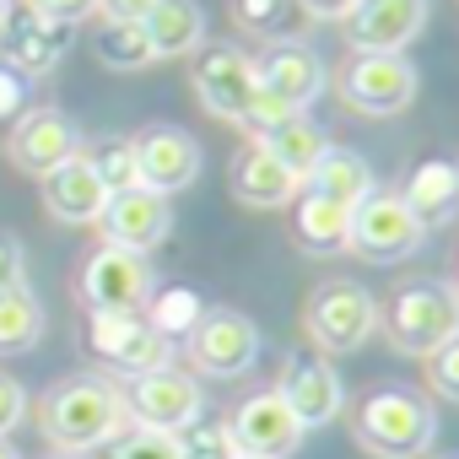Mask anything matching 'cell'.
<instances>
[{"mask_svg": "<svg viewBox=\"0 0 459 459\" xmlns=\"http://www.w3.org/2000/svg\"><path fill=\"white\" fill-rule=\"evenodd\" d=\"M39 427L60 454H92V448H108L114 437H125L135 421H130V405H125L119 384H108L98 373H82V378H65L44 394Z\"/></svg>", "mask_w": 459, "mask_h": 459, "instance_id": "6da1fadb", "label": "cell"}, {"mask_svg": "<svg viewBox=\"0 0 459 459\" xmlns=\"http://www.w3.org/2000/svg\"><path fill=\"white\" fill-rule=\"evenodd\" d=\"M351 437L373 459H421L437 437V416L416 389H373L351 416Z\"/></svg>", "mask_w": 459, "mask_h": 459, "instance_id": "7a4b0ae2", "label": "cell"}, {"mask_svg": "<svg viewBox=\"0 0 459 459\" xmlns=\"http://www.w3.org/2000/svg\"><path fill=\"white\" fill-rule=\"evenodd\" d=\"M394 351L405 357H432L443 341L459 335V292L448 281H411L389 298V308H378Z\"/></svg>", "mask_w": 459, "mask_h": 459, "instance_id": "3957f363", "label": "cell"}, {"mask_svg": "<svg viewBox=\"0 0 459 459\" xmlns=\"http://www.w3.org/2000/svg\"><path fill=\"white\" fill-rule=\"evenodd\" d=\"M87 346H92V357H103L125 378H141V373H157L173 362V341H162L141 308H92Z\"/></svg>", "mask_w": 459, "mask_h": 459, "instance_id": "277c9868", "label": "cell"}, {"mask_svg": "<svg viewBox=\"0 0 459 459\" xmlns=\"http://www.w3.org/2000/svg\"><path fill=\"white\" fill-rule=\"evenodd\" d=\"M427 244V227L411 216V205L389 189H373L362 205H351V255L373 260V265H400Z\"/></svg>", "mask_w": 459, "mask_h": 459, "instance_id": "5b68a950", "label": "cell"}, {"mask_svg": "<svg viewBox=\"0 0 459 459\" xmlns=\"http://www.w3.org/2000/svg\"><path fill=\"white\" fill-rule=\"evenodd\" d=\"M184 351L205 378H244L260 362V330L238 308H205L200 325L184 335Z\"/></svg>", "mask_w": 459, "mask_h": 459, "instance_id": "8992f818", "label": "cell"}, {"mask_svg": "<svg viewBox=\"0 0 459 459\" xmlns=\"http://www.w3.org/2000/svg\"><path fill=\"white\" fill-rule=\"evenodd\" d=\"M303 325H308L319 351H357L378 330V303H373V292L362 281H325L308 298Z\"/></svg>", "mask_w": 459, "mask_h": 459, "instance_id": "52a82bcc", "label": "cell"}, {"mask_svg": "<svg viewBox=\"0 0 459 459\" xmlns=\"http://www.w3.org/2000/svg\"><path fill=\"white\" fill-rule=\"evenodd\" d=\"M125 405H130V421H135V427H152V432H184L189 421H200L205 394H200L195 373H184V368L168 362V368H157V373L130 378Z\"/></svg>", "mask_w": 459, "mask_h": 459, "instance_id": "ba28073f", "label": "cell"}, {"mask_svg": "<svg viewBox=\"0 0 459 459\" xmlns=\"http://www.w3.org/2000/svg\"><path fill=\"white\" fill-rule=\"evenodd\" d=\"M346 103L368 119H389L416 98V65L405 55H357L346 65Z\"/></svg>", "mask_w": 459, "mask_h": 459, "instance_id": "9c48e42d", "label": "cell"}, {"mask_svg": "<svg viewBox=\"0 0 459 459\" xmlns=\"http://www.w3.org/2000/svg\"><path fill=\"white\" fill-rule=\"evenodd\" d=\"M98 233H103V244H114V249L152 255V249L168 244V233H173V205H168V195H152V189L108 195V205H103V216H98Z\"/></svg>", "mask_w": 459, "mask_h": 459, "instance_id": "30bf717a", "label": "cell"}, {"mask_svg": "<svg viewBox=\"0 0 459 459\" xmlns=\"http://www.w3.org/2000/svg\"><path fill=\"white\" fill-rule=\"evenodd\" d=\"M76 152H82V130H76V119H65L60 108H28V114H17V125H12V135H6V157H12L22 173H33V178L55 173V168L71 162Z\"/></svg>", "mask_w": 459, "mask_h": 459, "instance_id": "8fae6325", "label": "cell"}, {"mask_svg": "<svg viewBox=\"0 0 459 459\" xmlns=\"http://www.w3.org/2000/svg\"><path fill=\"white\" fill-rule=\"evenodd\" d=\"M276 394L292 405V416L303 421V432L308 427H330L341 416V405H346L341 373L330 368V357H314V351H292L287 357V368L276 378Z\"/></svg>", "mask_w": 459, "mask_h": 459, "instance_id": "7c38bea8", "label": "cell"}, {"mask_svg": "<svg viewBox=\"0 0 459 459\" xmlns=\"http://www.w3.org/2000/svg\"><path fill=\"white\" fill-rule=\"evenodd\" d=\"M152 292H157V276H152L146 255L103 244L82 265V298H87V308H146Z\"/></svg>", "mask_w": 459, "mask_h": 459, "instance_id": "4fadbf2b", "label": "cell"}, {"mask_svg": "<svg viewBox=\"0 0 459 459\" xmlns=\"http://www.w3.org/2000/svg\"><path fill=\"white\" fill-rule=\"evenodd\" d=\"M130 146H135L141 189H152V195H178V189H189L200 178V146L178 125H152Z\"/></svg>", "mask_w": 459, "mask_h": 459, "instance_id": "5bb4252c", "label": "cell"}, {"mask_svg": "<svg viewBox=\"0 0 459 459\" xmlns=\"http://www.w3.org/2000/svg\"><path fill=\"white\" fill-rule=\"evenodd\" d=\"M255 87H260V76H255V60H249L244 49L216 44V49H205V55L195 60V98L205 103V114H216V119H227V125L244 119Z\"/></svg>", "mask_w": 459, "mask_h": 459, "instance_id": "9a60e30c", "label": "cell"}, {"mask_svg": "<svg viewBox=\"0 0 459 459\" xmlns=\"http://www.w3.org/2000/svg\"><path fill=\"white\" fill-rule=\"evenodd\" d=\"M227 427H233L238 454H249V459H287V454L303 443V421L292 416V405H287L276 389L249 394Z\"/></svg>", "mask_w": 459, "mask_h": 459, "instance_id": "2e32d148", "label": "cell"}, {"mask_svg": "<svg viewBox=\"0 0 459 459\" xmlns=\"http://www.w3.org/2000/svg\"><path fill=\"white\" fill-rule=\"evenodd\" d=\"M0 44H6V60L22 71V76H49L60 65V55L71 49V22L39 12V0H28V6L0 22Z\"/></svg>", "mask_w": 459, "mask_h": 459, "instance_id": "e0dca14e", "label": "cell"}, {"mask_svg": "<svg viewBox=\"0 0 459 459\" xmlns=\"http://www.w3.org/2000/svg\"><path fill=\"white\" fill-rule=\"evenodd\" d=\"M427 22V0H357L346 39L357 55H400Z\"/></svg>", "mask_w": 459, "mask_h": 459, "instance_id": "ac0fdd59", "label": "cell"}, {"mask_svg": "<svg viewBox=\"0 0 459 459\" xmlns=\"http://www.w3.org/2000/svg\"><path fill=\"white\" fill-rule=\"evenodd\" d=\"M103 205H108V184L98 178V168H92L87 152H76L71 162H60L55 173H44V211L55 221H65V227H98Z\"/></svg>", "mask_w": 459, "mask_h": 459, "instance_id": "d6986e66", "label": "cell"}, {"mask_svg": "<svg viewBox=\"0 0 459 459\" xmlns=\"http://www.w3.org/2000/svg\"><path fill=\"white\" fill-rule=\"evenodd\" d=\"M255 76H260V87L265 92H276L287 108H298V114H308V103H319V92H325V60L314 55V49H303V44H276V49H265L260 60H255Z\"/></svg>", "mask_w": 459, "mask_h": 459, "instance_id": "ffe728a7", "label": "cell"}, {"mask_svg": "<svg viewBox=\"0 0 459 459\" xmlns=\"http://www.w3.org/2000/svg\"><path fill=\"white\" fill-rule=\"evenodd\" d=\"M298 189H303V178H298L292 168H281L260 141H249V146L233 157V195H238L244 205H255V211H281V205L298 200Z\"/></svg>", "mask_w": 459, "mask_h": 459, "instance_id": "44dd1931", "label": "cell"}, {"mask_svg": "<svg viewBox=\"0 0 459 459\" xmlns=\"http://www.w3.org/2000/svg\"><path fill=\"white\" fill-rule=\"evenodd\" d=\"M400 200L421 227H448L459 216V157H427L411 168Z\"/></svg>", "mask_w": 459, "mask_h": 459, "instance_id": "7402d4cb", "label": "cell"}, {"mask_svg": "<svg viewBox=\"0 0 459 459\" xmlns=\"http://www.w3.org/2000/svg\"><path fill=\"white\" fill-rule=\"evenodd\" d=\"M292 238L303 255H341L351 244V205L319 195V189H298L292 200Z\"/></svg>", "mask_w": 459, "mask_h": 459, "instance_id": "603a6c76", "label": "cell"}, {"mask_svg": "<svg viewBox=\"0 0 459 459\" xmlns=\"http://www.w3.org/2000/svg\"><path fill=\"white\" fill-rule=\"evenodd\" d=\"M146 39H152V55L157 60H178V55H195L200 39H205V12L195 0H157V6L141 17Z\"/></svg>", "mask_w": 459, "mask_h": 459, "instance_id": "cb8c5ba5", "label": "cell"}, {"mask_svg": "<svg viewBox=\"0 0 459 459\" xmlns=\"http://www.w3.org/2000/svg\"><path fill=\"white\" fill-rule=\"evenodd\" d=\"M303 189H319V195H330V200H341V205H362V200L378 189V178H373V162H368L362 152L330 146V152L314 162V173L303 178Z\"/></svg>", "mask_w": 459, "mask_h": 459, "instance_id": "d4e9b609", "label": "cell"}, {"mask_svg": "<svg viewBox=\"0 0 459 459\" xmlns=\"http://www.w3.org/2000/svg\"><path fill=\"white\" fill-rule=\"evenodd\" d=\"M260 146H265L281 168H292L298 178H308V173H314V162L330 152V135H325V125H314L308 114H292V119H281Z\"/></svg>", "mask_w": 459, "mask_h": 459, "instance_id": "484cf974", "label": "cell"}, {"mask_svg": "<svg viewBox=\"0 0 459 459\" xmlns=\"http://www.w3.org/2000/svg\"><path fill=\"white\" fill-rule=\"evenodd\" d=\"M44 335V303L33 298V287H12L0 292V357L12 351H33Z\"/></svg>", "mask_w": 459, "mask_h": 459, "instance_id": "4316f807", "label": "cell"}, {"mask_svg": "<svg viewBox=\"0 0 459 459\" xmlns=\"http://www.w3.org/2000/svg\"><path fill=\"white\" fill-rule=\"evenodd\" d=\"M98 60H103L108 71H141V65H152L157 55H152V39H146L141 22L103 17V28H98Z\"/></svg>", "mask_w": 459, "mask_h": 459, "instance_id": "83f0119b", "label": "cell"}, {"mask_svg": "<svg viewBox=\"0 0 459 459\" xmlns=\"http://www.w3.org/2000/svg\"><path fill=\"white\" fill-rule=\"evenodd\" d=\"M200 314H205V303H200L195 287H162V292L146 298V325H152L162 341H184V335L200 325Z\"/></svg>", "mask_w": 459, "mask_h": 459, "instance_id": "f1b7e54d", "label": "cell"}, {"mask_svg": "<svg viewBox=\"0 0 459 459\" xmlns=\"http://www.w3.org/2000/svg\"><path fill=\"white\" fill-rule=\"evenodd\" d=\"M178 437V459H238V443H233V427L227 421H189Z\"/></svg>", "mask_w": 459, "mask_h": 459, "instance_id": "f546056e", "label": "cell"}, {"mask_svg": "<svg viewBox=\"0 0 459 459\" xmlns=\"http://www.w3.org/2000/svg\"><path fill=\"white\" fill-rule=\"evenodd\" d=\"M298 17V0H233V22L260 39H281Z\"/></svg>", "mask_w": 459, "mask_h": 459, "instance_id": "4dcf8cb0", "label": "cell"}, {"mask_svg": "<svg viewBox=\"0 0 459 459\" xmlns=\"http://www.w3.org/2000/svg\"><path fill=\"white\" fill-rule=\"evenodd\" d=\"M92 168H98V178L108 184V195L141 189V168H135V146H130V141H103V146L92 152Z\"/></svg>", "mask_w": 459, "mask_h": 459, "instance_id": "1f68e13d", "label": "cell"}, {"mask_svg": "<svg viewBox=\"0 0 459 459\" xmlns=\"http://www.w3.org/2000/svg\"><path fill=\"white\" fill-rule=\"evenodd\" d=\"M108 459H178V437L152 432V427H130L125 437L108 443Z\"/></svg>", "mask_w": 459, "mask_h": 459, "instance_id": "d6a6232c", "label": "cell"}, {"mask_svg": "<svg viewBox=\"0 0 459 459\" xmlns=\"http://www.w3.org/2000/svg\"><path fill=\"white\" fill-rule=\"evenodd\" d=\"M292 114H298V108H287V103H281L276 92L255 87V98H249V108H244V119H238V125H244V130H249L255 141H265V135H271V130H276L281 119H292Z\"/></svg>", "mask_w": 459, "mask_h": 459, "instance_id": "836d02e7", "label": "cell"}, {"mask_svg": "<svg viewBox=\"0 0 459 459\" xmlns=\"http://www.w3.org/2000/svg\"><path fill=\"white\" fill-rule=\"evenodd\" d=\"M427 384H432L437 400H454V405H459V335L443 341V346L427 357Z\"/></svg>", "mask_w": 459, "mask_h": 459, "instance_id": "e575fe53", "label": "cell"}, {"mask_svg": "<svg viewBox=\"0 0 459 459\" xmlns=\"http://www.w3.org/2000/svg\"><path fill=\"white\" fill-rule=\"evenodd\" d=\"M28 416V389L12 378V373H0V443H6Z\"/></svg>", "mask_w": 459, "mask_h": 459, "instance_id": "d590c367", "label": "cell"}, {"mask_svg": "<svg viewBox=\"0 0 459 459\" xmlns=\"http://www.w3.org/2000/svg\"><path fill=\"white\" fill-rule=\"evenodd\" d=\"M12 287H28V260L12 233H0V292H12Z\"/></svg>", "mask_w": 459, "mask_h": 459, "instance_id": "8d00e7d4", "label": "cell"}, {"mask_svg": "<svg viewBox=\"0 0 459 459\" xmlns=\"http://www.w3.org/2000/svg\"><path fill=\"white\" fill-rule=\"evenodd\" d=\"M357 0H298V12H308L314 22H346Z\"/></svg>", "mask_w": 459, "mask_h": 459, "instance_id": "74e56055", "label": "cell"}, {"mask_svg": "<svg viewBox=\"0 0 459 459\" xmlns=\"http://www.w3.org/2000/svg\"><path fill=\"white\" fill-rule=\"evenodd\" d=\"M39 12H49V17H60V22H82V17H92L98 12V0H39Z\"/></svg>", "mask_w": 459, "mask_h": 459, "instance_id": "f35d334b", "label": "cell"}, {"mask_svg": "<svg viewBox=\"0 0 459 459\" xmlns=\"http://www.w3.org/2000/svg\"><path fill=\"white\" fill-rule=\"evenodd\" d=\"M152 6H157V0H98L103 17H125V22H141Z\"/></svg>", "mask_w": 459, "mask_h": 459, "instance_id": "ab89813d", "label": "cell"}, {"mask_svg": "<svg viewBox=\"0 0 459 459\" xmlns=\"http://www.w3.org/2000/svg\"><path fill=\"white\" fill-rule=\"evenodd\" d=\"M0 459H22V454H17V448H12V443H0Z\"/></svg>", "mask_w": 459, "mask_h": 459, "instance_id": "60d3db41", "label": "cell"}, {"mask_svg": "<svg viewBox=\"0 0 459 459\" xmlns=\"http://www.w3.org/2000/svg\"><path fill=\"white\" fill-rule=\"evenodd\" d=\"M12 17V0H0V22H6Z\"/></svg>", "mask_w": 459, "mask_h": 459, "instance_id": "b9f144b4", "label": "cell"}, {"mask_svg": "<svg viewBox=\"0 0 459 459\" xmlns=\"http://www.w3.org/2000/svg\"><path fill=\"white\" fill-rule=\"evenodd\" d=\"M6 98H12V87H6V82H0V108H6Z\"/></svg>", "mask_w": 459, "mask_h": 459, "instance_id": "7bdbcfd3", "label": "cell"}, {"mask_svg": "<svg viewBox=\"0 0 459 459\" xmlns=\"http://www.w3.org/2000/svg\"><path fill=\"white\" fill-rule=\"evenodd\" d=\"M454 292H459V260H454Z\"/></svg>", "mask_w": 459, "mask_h": 459, "instance_id": "ee69618b", "label": "cell"}, {"mask_svg": "<svg viewBox=\"0 0 459 459\" xmlns=\"http://www.w3.org/2000/svg\"><path fill=\"white\" fill-rule=\"evenodd\" d=\"M55 459H82V454H55Z\"/></svg>", "mask_w": 459, "mask_h": 459, "instance_id": "f6af8a7d", "label": "cell"}, {"mask_svg": "<svg viewBox=\"0 0 459 459\" xmlns=\"http://www.w3.org/2000/svg\"><path fill=\"white\" fill-rule=\"evenodd\" d=\"M238 459H249V454H238Z\"/></svg>", "mask_w": 459, "mask_h": 459, "instance_id": "bcb514c9", "label": "cell"}, {"mask_svg": "<svg viewBox=\"0 0 459 459\" xmlns=\"http://www.w3.org/2000/svg\"><path fill=\"white\" fill-rule=\"evenodd\" d=\"M454 459H459V454H454Z\"/></svg>", "mask_w": 459, "mask_h": 459, "instance_id": "7dc6e473", "label": "cell"}]
</instances>
